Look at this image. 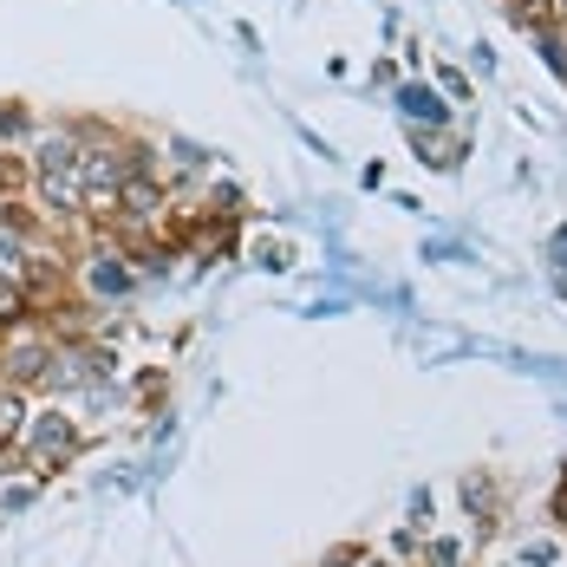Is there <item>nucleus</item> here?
<instances>
[{
  "mask_svg": "<svg viewBox=\"0 0 567 567\" xmlns=\"http://www.w3.org/2000/svg\"><path fill=\"white\" fill-rule=\"evenodd\" d=\"M33 137V105H0V144Z\"/></svg>",
  "mask_w": 567,
  "mask_h": 567,
  "instance_id": "nucleus-10",
  "label": "nucleus"
},
{
  "mask_svg": "<svg viewBox=\"0 0 567 567\" xmlns=\"http://www.w3.org/2000/svg\"><path fill=\"white\" fill-rule=\"evenodd\" d=\"M542 59H548V65L567 79V40H561V33H542Z\"/></svg>",
  "mask_w": 567,
  "mask_h": 567,
  "instance_id": "nucleus-12",
  "label": "nucleus"
},
{
  "mask_svg": "<svg viewBox=\"0 0 567 567\" xmlns=\"http://www.w3.org/2000/svg\"><path fill=\"white\" fill-rule=\"evenodd\" d=\"M33 196L53 209V216H85V183H79V171H47V176H33Z\"/></svg>",
  "mask_w": 567,
  "mask_h": 567,
  "instance_id": "nucleus-5",
  "label": "nucleus"
},
{
  "mask_svg": "<svg viewBox=\"0 0 567 567\" xmlns=\"http://www.w3.org/2000/svg\"><path fill=\"white\" fill-rule=\"evenodd\" d=\"M437 79H444V92H451V99H470V85H463V72H451V65H444Z\"/></svg>",
  "mask_w": 567,
  "mask_h": 567,
  "instance_id": "nucleus-14",
  "label": "nucleus"
},
{
  "mask_svg": "<svg viewBox=\"0 0 567 567\" xmlns=\"http://www.w3.org/2000/svg\"><path fill=\"white\" fill-rule=\"evenodd\" d=\"M27 255H33V241H27V235H13V228H0V275H13V281H20Z\"/></svg>",
  "mask_w": 567,
  "mask_h": 567,
  "instance_id": "nucleus-9",
  "label": "nucleus"
},
{
  "mask_svg": "<svg viewBox=\"0 0 567 567\" xmlns=\"http://www.w3.org/2000/svg\"><path fill=\"white\" fill-rule=\"evenodd\" d=\"M112 203H117V223L131 228V235H137V228H157V216H164V183H157L151 171H144V176H124Z\"/></svg>",
  "mask_w": 567,
  "mask_h": 567,
  "instance_id": "nucleus-3",
  "label": "nucleus"
},
{
  "mask_svg": "<svg viewBox=\"0 0 567 567\" xmlns=\"http://www.w3.org/2000/svg\"><path fill=\"white\" fill-rule=\"evenodd\" d=\"M20 451H27L40 470H47V476H53V470H65L72 456L85 451V431H79V417H65V411H33V417H27Z\"/></svg>",
  "mask_w": 567,
  "mask_h": 567,
  "instance_id": "nucleus-1",
  "label": "nucleus"
},
{
  "mask_svg": "<svg viewBox=\"0 0 567 567\" xmlns=\"http://www.w3.org/2000/svg\"><path fill=\"white\" fill-rule=\"evenodd\" d=\"M53 359H59V340H47V333H40V340H27V327H20L13 340L0 346V379H7V385H20V392H33V385L47 392Z\"/></svg>",
  "mask_w": 567,
  "mask_h": 567,
  "instance_id": "nucleus-2",
  "label": "nucleus"
},
{
  "mask_svg": "<svg viewBox=\"0 0 567 567\" xmlns=\"http://www.w3.org/2000/svg\"><path fill=\"white\" fill-rule=\"evenodd\" d=\"M404 112H411V117H424V124H437V117H444V105H437L431 92H417V85H411V92H404Z\"/></svg>",
  "mask_w": 567,
  "mask_h": 567,
  "instance_id": "nucleus-11",
  "label": "nucleus"
},
{
  "mask_svg": "<svg viewBox=\"0 0 567 567\" xmlns=\"http://www.w3.org/2000/svg\"><path fill=\"white\" fill-rule=\"evenodd\" d=\"M27 417H33V398L20 392V385H0V470H13L20 463V437H27Z\"/></svg>",
  "mask_w": 567,
  "mask_h": 567,
  "instance_id": "nucleus-4",
  "label": "nucleus"
},
{
  "mask_svg": "<svg viewBox=\"0 0 567 567\" xmlns=\"http://www.w3.org/2000/svg\"><path fill=\"white\" fill-rule=\"evenodd\" d=\"M555 13H561V20H567V0H555Z\"/></svg>",
  "mask_w": 567,
  "mask_h": 567,
  "instance_id": "nucleus-15",
  "label": "nucleus"
},
{
  "mask_svg": "<svg viewBox=\"0 0 567 567\" xmlns=\"http://www.w3.org/2000/svg\"><path fill=\"white\" fill-rule=\"evenodd\" d=\"M431 567H456V542H431Z\"/></svg>",
  "mask_w": 567,
  "mask_h": 567,
  "instance_id": "nucleus-13",
  "label": "nucleus"
},
{
  "mask_svg": "<svg viewBox=\"0 0 567 567\" xmlns=\"http://www.w3.org/2000/svg\"><path fill=\"white\" fill-rule=\"evenodd\" d=\"M27 320H40V307H33V293L13 281V275H0V333H20Z\"/></svg>",
  "mask_w": 567,
  "mask_h": 567,
  "instance_id": "nucleus-7",
  "label": "nucleus"
},
{
  "mask_svg": "<svg viewBox=\"0 0 567 567\" xmlns=\"http://www.w3.org/2000/svg\"><path fill=\"white\" fill-rule=\"evenodd\" d=\"M47 171H79V131L72 124L59 137H40L33 144V176H47Z\"/></svg>",
  "mask_w": 567,
  "mask_h": 567,
  "instance_id": "nucleus-6",
  "label": "nucleus"
},
{
  "mask_svg": "<svg viewBox=\"0 0 567 567\" xmlns=\"http://www.w3.org/2000/svg\"><path fill=\"white\" fill-rule=\"evenodd\" d=\"M509 20L515 27H528V33H555V0H509Z\"/></svg>",
  "mask_w": 567,
  "mask_h": 567,
  "instance_id": "nucleus-8",
  "label": "nucleus"
}]
</instances>
